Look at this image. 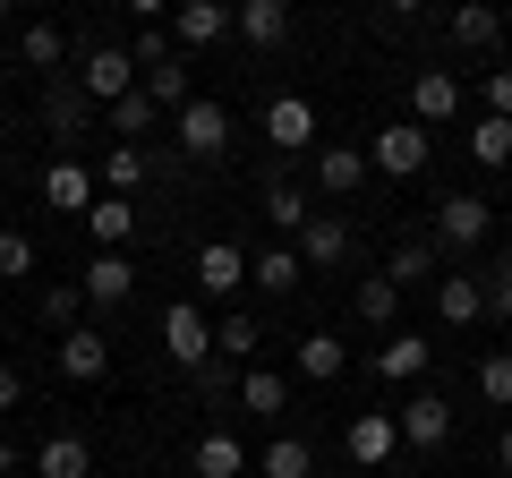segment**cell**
<instances>
[{"label":"cell","mask_w":512,"mask_h":478,"mask_svg":"<svg viewBox=\"0 0 512 478\" xmlns=\"http://www.w3.org/2000/svg\"><path fill=\"white\" fill-rule=\"evenodd\" d=\"M256 478H316V444L274 436V444H265V461H256Z\"/></svg>","instance_id":"cell-30"},{"label":"cell","mask_w":512,"mask_h":478,"mask_svg":"<svg viewBox=\"0 0 512 478\" xmlns=\"http://www.w3.org/2000/svg\"><path fill=\"white\" fill-rule=\"evenodd\" d=\"M0 60H9V43H0Z\"/></svg>","instance_id":"cell-49"},{"label":"cell","mask_w":512,"mask_h":478,"mask_svg":"<svg viewBox=\"0 0 512 478\" xmlns=\"http://www.w3.org/2000/svg\"><path fill=\"white\" fill-rule=\"evenodd\" d=\"M77 86H86L94 103H120V94L137 86V52H120V43H94V52L77 60Z\"/></svg>","instance_id":"cell-5"},{"label":"cell","mask_w":512,"mask_h":478,"mask_svg":"<svg viewBox=\"0 0 512 478\" xmlns=\"http://www.w3.org/2000/svg\"><path fill=\"white\" fill-rule=\"evenodd\" d=\"M393 419H402V444H419V453L453 444V402H444V393H410V402L393 410Z\"/></svg>","instance_id":"cell-8"},{"label":"cell","mask_w":512,"mask_h":478,"mask_svg":"<svg viewBox=\"0 0 512 478\" xmlns=\"http://www.w3.org/2000/svg\"><path fill=\"white\" fill-rule=\"evenodd\" d=\"M487 111H495V120H512V69L487 77Z\"/></svg>","instance_id":"cell-43"},{"label":"cell","mask_w":512,"mask_h":478,"mask_svg":"<svg viewBox=\"0 0 512 478\" xmlns=\"http://www.w3.org/2000/svg\"><path fill=\"white\" fill-rule=\"evenodd\" d=\"M384 274H393V282H402V291H410V282H427V274H436V257H427V248H402V257L384 265Z\"/></svg>","instance_id":"cell-42"},{"label":"cell","mask_w":512,"mask_h":478,"mask_svg":"<svg viewBox=\"0 0 512 478\" xmlns=\"http://www.w3.org/2000/svg\"><path fill=\"white\" fill-rule=\"evenodd\" d=\"M35 478H94L86 436H43V444H35Z\"/></svg>","instance_id":"cell-23"},{"label":"cell","mask_w":512,"mask_h":478,"mask_svg":"<svg viewBox=\"0 0 512 478\" xmlns=\"http://www.w3.org/2000/svg\"><path fill=\"white\" fill-rule=\"evenodd\" d=\"M350 257V222L342 214H308L299 222V265H342Z\"/></svg>","instance_id":"cell-16"},{"label":"cell","mask_w":512,"mask_h":478,"mask_svg":"<svg viewBox=\"0 0 512 478\" xmlns=\"http://www.w3.org/2000/svg\"><path fill=\"white\" fill-rule=\"evenodd\" d=\"M342 368H350V350L333 342V333H308V342H299V376H308V385H333Z\"/></svg>","instance_id":"cell-31"},{"label":"cell","mask_w":512,"mask_h":478,"mask_svg":"<svg viewBox=\"0 0 512 478\" xmlns=\"http://www.w3.org/2000/svg\"><path fill=\"white\" fill-rule=\"evenodd\" d=\"M18 393H26V376L9 368V359H0V410H18Z\"/></svg>","instance_id":"cell-44"},{"label":"cell","mask_w":512,"mask_h":478,"mask_svg":"<svg viewBox=\"0 0 512 478\" xmlns=\"http://www.w3.org/2000/svg\"><path fill=\"white\" fill-rule=\"evenodd\" d=\"M111 368V342L94 325H69L60 333V376H69V385H94V376Z\"/></svg>","instance_id":"cell-14"},{"label":"cell","mask_w":512,"mask_h":478,"mask_svg":"<svg viewBox=\"0 0 512 478\" xmlns=\"http://www.w3.org/2000/svg\"><path fill=\"white\" fill-rule=\"evenodd\" d=\"M77 291H86V308H128V291H137V265H128V248H94L86 274H77Z\"/></svg>","instance_id":"cell-4"},{"label":"cell","mask_w":512,"mask_h":478,"mask_svg":"<svg viewBox=\"0 0 512 478\" xmlns=\"http://www.w3.org/2000/svg\"><path fill=\"white\" fill-rule=\"evenodd\" d=\"M231 35V0H180L171 9V43L180 52H205V43H222Z\"/></svg>","instance_id":"cell-10"},{"label":"cell","mask_w":512,"mask_h":478,"mask_svg":"<svg viewBox=\"0 0 512 478\" xmlns=\"http://www.w3.org/2000/svg\"><path fill=\"white\" fill-rule=\"evenodd\" d=\"M265 137H274L282 154H308V146H316V111L299 103V94H282V103L265 111Z\"/></svg>","instance_id":"cell-19"},{"label":"cell","mask_w":512,"mask_h":478,"mask_svg":"<svg viewBox=\"0 0 512 478\" xmlns=\"http://www.w3.org/2000/svg\"><path fill=\"white\" fill-rule=\"evenodd\" d=\"M137 86H146V94H154V103H163V111H180V103H188V52H171V60H154V69L137 77Z\"/></svg>","instance_id":"cell-33"},{"label":"cell","mask_w":512,"mask_h":478,"mask_svg":"<svg viewBox=\"0 0 512 478\" xmlns=\"http://www.w3.org/2000/svg\"><path fill=\"white\" fill-rule=\"evenodd\" d=\"M18 60H26V69H43V77H60V69H69V43H60V26H26V35H18Z\"/></svg>","instance_id":"cell-29"},{"label":"cell","mask_w":512,"mask_h":478,"mask_svg":"<svg viewBox=\"0 0 512 478\" xmlns=\"http://www.w3.org/2000/svg\"><path fill=\"white\" fill-rule=\"evenodd\" d=\"M0 478H18V444L9 436H0Z\"/></svg>","instance_id":"cell-46"},{"label":"cell","mask_w":512,"mask_h":478,"mask_svg":"<svg viewBox=\"0 0 512 478\" xmlns=\"http://www.w3.org/2000/svg\"><path fill=\"white\" fill-rule=\"evenodd\" d=\"M436 308H444V325H478V316H487V282H478L470 265H453V274L436 282Z\"/></svg>","instance_id":"cell-17"},{"label":"cell","mask_w":512,"mask_h":478,"mask_svg":"<svg viewBox=\"0 0 512 478\" xmlns=\"http://www.w3.org/2000/svg\"><path fill=\"white\" fill-rule=\"evenodd\" d=\"M239 402H248L256 419H282V402H291V385H282L274 368H256V359H248V368H239Z\"/></svg>","instance_id":"cell-28"},{"label":"cell","mask_w":512,"mask_h":478,"mask_svg":"<svg viewBox=\"0 0 512 478\" xmlns=\"http://www.w3.org/2000/svg\"><path fill=\"white\" fill-rule=\"evenodd\" d=\"M367 180V146H316V188L325 197H350Z\"/></svg>","instance_id":"cell-20"},{"label":"cell","mask_w":512,"mask_h":478,"mask_svg":"<svg viewBox=\"0 0 512 478\" xmlns=\"http://www.w3.org/2000/svg\"><path fill=\"white\" fill-rule=\"evenodd\" d=\"M239 282H248V248H231V239H205V248H197V291H205V299H231Z\"/></svg>","instance_id":"cell-12"},{"label":"cell","mask_w":512,"mask_h":478,"mask_svg":"<svg viewBox=\"0 0 512 478\" xmlns=\"http://www.w3.org/2000/svg\"><path fill=\"white\" fill-rule=\"evenodd\" d=\"M256 274V291H274V299H291L299 282H308V265H299V248H265V257L248 265Z\"/></svg>","instance_id":"cell-27"},{"label":"cell","mask_w":512,"mask_h":478,"mask_svg":"<svg viewBox=\"0 0 512 478\" xmlns=\"http://www.w3.org/2000/svg\"><path fill=\"white\" fill-rule=\"evenodd\" d=\"M427 146H436V137H427L419 120H393V129L367 137V171H384V180H419V171H427Z\"/></svg>","instance_id":"cell-1"},{"label":"cell","mask_w":512,"mask_h":478,"mask_svg":"<svg viewBox=\"0 0 512 478\" xmlns=\"http://www.w3.org/2000/svg\"><path fill=\"white\" fill-rule=\"evenodd\" d=\"M188 478H248V444H239V436H197Z\"/></svg>","instance_id":"cell-21"},{"label":"cell","mask_w":512,"mask_h":478,"mask_svg":"<svg viewBox=\"0 0 512 478\" xmlns=\"http://www.w3.org/2000/svg\"><path fill=\"white\" fill-rule=\"evenodd\" d=\"M308 214H316V205H308V188H291V180H274V188H265V222H274V231H299Z\"/></svg>","instance_id":"cell-36"},{"label":"cell","mask_w":512,"mask_h":478,"mask_svg":"<svg viewBox=\"0 0 512 478\" xmlns=\"http://www.w3.org/2000/svg\"><path fill=\"white\" fill-rule=\"evenodd\" d=\"M163 9L171 0H128V18H146V26H163Z\"/></svg>","instance_id":"cell-45"},{"label":"cell","mask_w":512,"mask_h":478,"mask_svg":"<svg viewBox=\"0 0 512 478\" xmlns=\"http://www.w3.org/2000/svg\"><path fill=\"white\" fill-rule=\"evenodd\" d=\"M171 52H180V43H171V26H146V35H137V77H146L154 60H171Z\"/></svg>","instance_id":"cell-41"},{"label":"cell","mask_w":512,"mask_h":478,"mask_svg":"<svg viewBox=\"0 0 512 478\" xmlns=\"http://www.w3.org/2000/svg\"><path fill=\"white\" fill-rule=\"evenodd\" d=\"M487 231H495L487 197H461V188H453V197H436V239H444V248H478Z\"/></svg>","instance_id":"cell-9"},{"label":"cell","mask_w":512,"mask_h":478,"mask_svg":"<svg viewBox=\"0 0 512 478\" xmlns=\"http://www.w3.org/2000/svg\"><path fill=\"white\" fill-rule=\"evenodd\" d=\"M43 197H52L60 214H86V205H94V171L86 163H52V171H43Z\"/></svg>","instance_id":"cell-26"},{"label":"cell","mask_w":512,"mask_h":478,"mask_svg":"<svg viewBox=\"0 0 512 478\" xmlns=\"http://www.w3.org/2000/svg\"><path fill=\"white\" fill-rule=\"evenodd\" d=\"M427 359H436V350H427L419 333H402V325H393V342H376V376H384V385H419Z\"/></svg>","instance_id":"cell-15"},{"label":"cell","mask_w":512,"mask_h":478,"mask_svg":"<svg viewBox=\"0 0 512 478\" xmlns=\"http://www.w3.org/2000/svg\"><path fill=\"white\" fill-rule=\"evenodd\" d=\"M231 35L256 52H282L291 43V0H231Z\"/></svg>","instance_id":"cell-6"},{"label":"cell","mask_w":512,"mask_h":478,"mask_svg":"<svg viewBox=\"0 0 512 478\" xmlns=\"http://www.w3.org/2000/svg\"><path fill=\"white\" fill-rule=\"evenodd\" d=\"M111 111V137H120V146H137V137H154V120H163V103H154L146 86H128L120 103H103Z\"/></svg>","instance_id":"cell-22"},{"label":"cell","mask_w":512,"mask_h":478,"mask_svg":"<svg viewBox=\"0 0 512 478\" xmlns=\"http://www.w3.org/2000/svg\"><path fill=\"white\" fill-rule=\"evenodd\" d=\"M453 111H461V77L453 69H419V86H410V120H419V129H444Z\"/></svg>","instance_id":"cell-13"},{"label":"cell","mask_w":512,"mask_h":478,"mask_svg":"<svg viewBox=\"0 0 512 478\" xmlns=\"http://www.w3.org/2000/svg\"><path fill=\"white\" fill-rule=\"evenodd\" d=\"M94 111H103V103H94V94L77 86V69L43 77V129H52L60 146H69V137H86V129H94Z\"/></svg>","instance_id":"cell-3"},{"label":"cell","mask_w":512,"mask_h":478,"mask_svg":"<svg viewBox=\"0 0 512 478\" xmlns=\"http://www.w3.org/2000/svg\"><path fill=\"white\" fill-rule=\"evenodd\" d=\"M77 308H86V291H77V282H52V291H43V325L69 333V325H77Z\"/></svg>","instance_id":"cell-38"},{"label":"cell","mask_w":512,"mask_h":478,"mask_svg":"<svg viewBox=\"0 0 512 478\" xmlns=\"http://www.w3.org/2000/svg\"><path fill=\"white\" fill-rule=\"evenodd\" d=\"M163 359H171V368H188V376L214 359V325H205L197 299H171V308H163Z\"/></svg>","instance_id":"cell-2"},{"label":"cell","mask_w":512,"mask_h":478,"mask_svg":"<svg viewBox=\"0 0 512 478\" xmlns=\"http://www.w3.org/2000/svg\"><path fill=\"white\" fill-rule=\"evenodd\" d=\"M478 282H487V316H504V325H512V248H495V265Z\"/></svg>","instance_id":"cell-37"},{"label":"cell","mask_w":512,"mask_h":478,"mask_svg":"<svg viewBox=\"0 0 512 478\" xmlns=\"http://www.w3.org/2000/svg\"><path fill=\"white\" fill-rule=\"evenodd\" d=\"M384 9H393V18H419V9H427V0H384Z\"/></svg>","instance_id":"cell-47"},{"label":"cell","mask_w":512,"mask_h":478,"mask_svg":"<svg viewBox=\"0 0 512 478\" xmlns=\"http://www.w3.org/2000/svg\"><path fill=\"white\" fill-rule=\"evenodd\" d=\"M495 461H504V470H512V427H504V436H495Z\"/></svg>","instance_id":"cell-48"},{"label":"cell","mask_w":512,"mask_h":478,"mask_svg":"<svg viewBox=\"0 0 512 478\" xmlns=\"http://www.w3.org/2000/svg\"><path fill=\"white\" fill-rule=\"evenodd\" d=\"M256 342H265V333H256V316H222V325H214V359H231V368H248Z\"/></svg>","instance_id":"cell-35"},{"label":"cell","mask_w":512,"mask_h":478,"mask_svg":"<svg viewBox=\"0 0 512 478\" xmlns=\"http://www.w3.org/2000/svg\"><path fill=\"white\" fill-rule=\"evenodd\" d=\"M453 43L461 52H495V43H504V9H495V0H461L453 9Z\"/></svg>","instance_id":"cell-18"},{"label":"cell","mask_w":512,"mask_h":478,"mask_svg":"<svg viewBox=\"0 0 512 478\" xmlns=\"http://www.w3.org/2000/svg\"><path fill=\"white\" fill-rule=\"evenodd\" d=\"M478 393H487L495 410H512V350H495L487 368H478Z\"/></svg>","instance_id":"cell-39"},{"label":"cell","mask_w":512,"mask_h":478,"mask_svg":"<svg viewBox=\"0 0 512 478\" xmlns=\"http://www.w3.org/2000/svg\"><path fill=\"white\" fill-rule=\"evenodd\" d=\"M342 444H350V461H359V470H384V461H393V444H402V419H393V410H359Z\"/></svg>","instance_id":"cell-11"},{"label":"cell","mask_w":512,"mask_h":478,"mask_svg":"<svg viewBox=\"0 0 512 478\" xmlns=\"http://www.w3.org/2000/svg\"><path fill=\"white\" fill-rule=\"evenodd\" d=\"M180 146L197 154V163H214V154L231 146V111L205 103V94H188V103H180Z\"/></svg>","instance_id":"cell-7"},{"label":"cell","mask_w":512,"mask_h":478,"mask_svg":"<svg viewBox=\"0 0 512 478\" xmlns=\"http://www.w3.org/2000/svg\"><path fill=\"white\" fill-rule=\"evenodd\" d=\"M146 180H154V154H146V146H120V137H111V154H103V188H111V197H137Z\"/></svg>","instance_id":"cell-24"},{"label":"cell","mask_w":512,"mask_h":478,"mask_svg":"<svg viewBox=\"0 0 512 478\" xmlns=\"http://www.w3.org/2000/svg\"><path fill=\"white\" fill-rule=\"evenodd\" d=\"M18 274H35V239H26V231H0V282H18Z\"/></svg>","instance_id":"cell-40"},{"label":"cell","mask_w":512,"mask_h":478,"mask_svg":"<svg viewBox=\"0 0 512 478\" xmlns=\"http://www.w3.org/2000/svg\"><path fill=\"white\" fill-rule=\"evenodd\" d=\"M86 231H94V248H128L137 205H128V197H94V205H86Z\"/></svg>","instance_id":"cell-25"},{"label":"cell","mask_w":512,"mask_h":478,"mask_svg":"<svg viewBox=\"0 0 512 478\" xmlns=\"http://www.w3.org/2000/svg\"><path fill=\"white\" fill-rule=\"evenodd\" d=\"M470 154H478L487 171H504V163H512V120H495V111H478V120H470Z\"/></svg>","instance_id":"cell-32"},{"label":"cell","mask_w":512,"mask_h":478,"mask_svg":"<svg viewBox=\"0 0 512 478\" xmlns=\"http://www.w3.org/2000/svg\"><path fill=\"white\" fill-rule=\"evenodd\" d=\"M393 316H402V282H393V274H367L359 282V325H393Z\"/></svg>","instance_id":"cell-34"}]
</instances>
